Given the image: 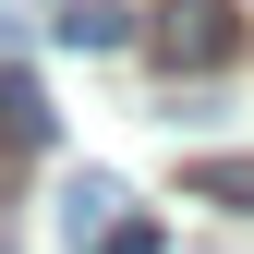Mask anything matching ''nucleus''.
<instances>
[{
  "label": "nucleus",
  "instance_id": "obj_1",
  "mask_svg": "<svg viewBox=\"0 0 254 254\" xmlns=\"http://www.w3.org/2000/svg\"><path fill=\"white\" fill-rule=\"evenodd\" d=\"M157 61H170V73H218V61L242 49V24H230V0H157Z\"/></svg>",
  "mask_w": 254,
  "mask_h": 254
},
{
  "label": "nucleus",
  "instance_id": "obj_2",
  "mask_svg": "<svg viewBox=\"0 0 254 254\" xmlns=\"http://www.w3.org/2000/svg\"><path fill=\"white\" fill-rule=\"evenodd\" d=\"M121 206H133V194H121L109 170H73V194H61V242H73V254H97V242L121 230Z\"/></svg>",
  "mask_w": 254,
  "mask_h": 254
},
{
  "label": "nucleus",
  "instance_id": "obj_3",
  "mask_svg": "<svg viewBox=\"0 0 254 254\" xmlns=\"http://www.w3.org/2000/svg\"><path fill=\"white\" fill-rule=\"evenodd\" d=\"M182 194H206V206L254 218V157H194V170H182Z\"/></svg>",
  "mask_w": 254,
  "mask_h": 254
},
{
  "label": "nucleus",
  "instance_id": "obj_4",
  "mask_svg": "<svg viewBox=\"0 0 254 254\" xmlns=\"http://www.w3.org/2000/svg\"><path fill=\"white\" fill-rule=\"evenodd\" d=\"M121 37H133L121 0H73V12H61V49H121Z\"/></svg>",
  "mask_w": 254,
  "mask_h": 254
},
{
  "label": "nucleus",
  "instance_id": "obj_5",
  "mask_svg": "<svg viewBox=\"0 0 254 254\" xmlns=\"http://www.w3.org/2000/svg\"><path fill=\"white\" fill-rule=\"evenodd\" d=\"M49 133V109H37V85L24 73H0V145H37Z\"/></svg>",
  "mask_w": 254,
  "mask_h": 254
},
{
  "label": "nucleus",
  "instance_id": "obj_6",
  "mask_svg": "<svg viewBox=\"0 0 254 254\" xmlns=\"http://www.w3.org/2000/svg\"><path fill=\"white\" fill-rule=\"evenodd\" d=\"M97 254H157V230H145V218H121V230H109Z\"/></svg>",
  "mask_w": 254,
  "mask_h": 254
}]
</instances>
